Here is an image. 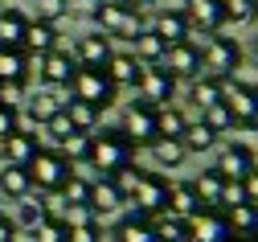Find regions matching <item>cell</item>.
<instances>
[{
  "instance_id": "cell-26",
  "label": "cell",
  "mask_w": 258,
  "mask_h": 242,
  "mask_svg": "<svg viewBox=\"0 0 258 242\" xmlns=\"http://www.w3.org/2000/svg\"><path fill=\"white\" fill-rule=\"evenodd\" d=\"M221 78H213V74H197L188 82V103L197 111H205V107H213V103H221Z\"/></svg>"
},
{
  "instance_id": "cell-36",
  "label": "cell",
  "mask_w": 258,
  "mask_h": 242,
  "mask_svg": "<svg viewBox=\"0 0 258 242\" xmlns=\"http://www.w3.org/2000/svg\"><path fill=\"white\" fill-rule=\"evenodd\" d=\"M66 230H70V222L66 218H41L33 230H29V238H33V242H66Z\"/></svg>"
},
{
  "instance_id": "cell-2",
  "label": "cell",
  "mask_w": 258,
  "mask_h": 242,
  "mask_svg": "<svg viewBox=\"0 0 258 242\" xmlns=\"http://www.w3.org/2000/svg\"><path fill=\"white\" fill-rule=\"evenodd\" d=\"M90 17H94V25H99V33H107L111 41H115V37H123V41H136L140 33H144V25H140V13L123 9L119 0H94Z\"/></svg>"
},
{
  "instance_id": "cell-30",
  "label": "cell",
  "mask_w": 258,
  "mask_h": 242,
  "mask_svg": "<svg viewBox=\"0 0 258 242\" xmlns=\"http://www.w3.org/2000/svg\"><path fill=\"white\" fill-rule=\"evenodd\" d=\"M184 127H188V115L180 107H172V103L156 111V135H160V140H180Z\"/></svg>"
},
{
  "instance_id": "cell-42",
  "label": "cell",
  "mask_w": 258,
  "mask_h": 242,
  "mask_svg": "<svg viewBox=\"0 0 258 242\" xmlns=\"http://www.w3.org/2000/svg\"><path fill=\"white\" fill-rule=\"evenodd\" d=\"M66 242H103V226L94 218H78V222H70Z\"/></svg>"
},
{
  "instance_id": "cell-23",
  "label": "cell",
  "mask_w": 258,
  "mask_h": 242,
  "mask_svg": "<svg viewBox=\"0 0 258 242\" xmlns=\"http://www.w3.org/2000/svg\"><path fill=\"white\" fill-rule=\"evenodd\" d=\"M0 193H5L9 201H25L29 193H33L29 168H21V164H5V168H0Z\"/></svg>"
},
{
  "instance_id": "cell-39",
  "label": "cell",
  "mask_w": 258,
  "mask_h": 242,
  "mask_svg": "<svg viewBox=\"0 0 258 242\" xmlns=\"http://www.w3.org/2000/svg\"><path fill=\"white\" fill-rule=\"evenodd\" d=\"M41 218H49V205H45L41 197H37V201H33V197H25V201H21V214H17L13 222H17V230H21V226H25V230H33Z\"/></svg>"
},
{
  "instance_id": "cell-6",
  "label": "cell",
  "mask_w": 258,
  "mask_h": 242,
  "mask_svg": "<svg viewBox=\"0 0 258 242\" xmlns=\"http://www.w3.org/2000/svg\"><path fill=\"white\" fill-rule=\"evenodd\" d=\"M136 205V214H144V218H160L168 210V181L160 177V172H148L144 168V177H140V185H136V193L127 197Z\"/></svg>"
},
{
  "instance_id": "cell-43",
  "label": "cell",
  "mask_w": 258,
  "mask_h": 242,
  "mask_svg": "<svg viewBox=\"0 0 258 242\" xmlns=\"http://www.w3.org/2000/svg\"><path fill=\"white\" fill-rule=\"evenodd\" d=\"M33 21H41V25H57L61 17H66L70 13V5H66V0H33Z\"/></svg>"
},
{
  "instance_id": "cell-24",
  "label": "cell",
  "mask_w": 258,
  "mask_h": 242,
  "mask_svg": "<svg viewBox=\"0 0 258 242\" xmlns=\"http://www.w3.org/2000/svg\"><path fill=\"white\" fill-rule=\"evenodd\" d=\"M25 115H29V123H33V127H45L57 111H61V103H57V94L45 86L41 94H33V99H25V107H21Z\"/></svg>"
},
{
  "instance_id": "cell-1",
  "label": "cell",
  "mask_w": 258,
  "mask_h": 242,
  "mask_svg": "<svg viewBox=\"0 0 258 242\" xmlns=\"http://www.w3.org/2000/svg\"><path fill=\"white\" fill-rule=\"evenodd\" d=\"M82 160L90 168H99L103 177H119V172L136 160V148L127 144V135L119 127H103V131H90L86 135V152Z\"/></svg>"
},
{
  "instance_id": "cell-16",
  "label": "cell",
  "mask_w": 258,
  "mask_h": 242,
  "mask_svg": "<svg viewBox=\"0 0 258 242\" xmlns=\"http://www.w3.org/2000/svg\"><path fill=\"white\" fill-rule=\"evenodd\" d=\"M152 33L164 45H176L184 37H192V29H188V17L184 9H156V21H152Z\"/></svg>"
},
{
  "instance_id": "cell-44",
  "label": "cell",
  "mask_w": 258,
  "mask_h": 242,
  "mask_svg": "<svg viewBox=\"0 0 258 242\" xmlns=\"http://www.w3.org/2000/svg\"><path fill=\"white\" fill-rule=\"evenodd\" d=\"M246 201V189H242V181H225L221 185V197H217V210L225 214V210H234V205H242Z\"/></svg>"
},
{
  "instance_id": "cell-25",
  "label": "cell",
  "mask_w": 258,
  "mask_h": 242,
  "mask_svg": "<svg viewBox=\"0 0 258 242\" xmlns=\"http://www.w3.org/2000/svg\"><path fill=\"white\" fill-rule=\"evenodd\" d=\"M111 242H156V234H152V218H144V214H127V218L111 230Z\"/></svg>"
},
{
  "instance_id": "cell-20",
  "label": "cell",
  "mask_w": 258,
  "mask_h": 242,
  "mask_svg": "<svg viewBox=\"0 0 258 242\" xmlns=\"http://www.w3.org/2000/svg\"><path fill=\"white\" fill-rule=\"evenodd\" d=\"M197 210H205L201 205V197H197V189H192V181H176V185H168V210L164 214H172V218H192Z\"/></svg>"
},
{
  "instance_id": "cell-47",
  "label": "cell",
  "mask_w": 258,
  "mask_h": 242,
  "mask_svg": "<svg viewBox=\"0 0 258 242\" xmlns=\"http://www.w3.org/2000/svg\"><path fill=\"white\" fill-rule=\"evenodd\" d=\"M0 242H17V222L9 214H0Z\"/></svg>"
},
{
  "instance_id": "cell-19",
  "label": "cell",
  "mask_w": 258,
  "mask_h": 242,
  "mask_svg": "<svg viewBox=\"0 0 258 242\" xmlns=\"http://www.w3.org/2000/svg\"><path fill=\"white\" fill-rule=\"evenodd\" d=\"M123 205V193L115 189V181L111 177H103V181H94L90 185V197H86V210H90V218H107V214H115Z\"/></svg>"
},
{
  "instance_id": "cell-41",
  "label": "cell",
  "mask_w": 258,
  "mask_h": 242,
  "mask_svg": "<svg viewBox=\"0 0 258 242\" xmlns=\"http://www.w3.org/2000/svg\"><path fill=\"white\" fill-rule=\"evenodd\" d=\"M225 21L254 25V21H258V0H225Z\"/></svg>"
},
{
  "instance_id": "cell-8",
  "label": "cell",
  "mask_w": 258,
  "mask_h": 242,
  "mask_svg": "<svg viewBox=\"0 0 258 242\" xmlns=\"http://www.w3.org/2000/svg\"><path fill=\"white\" fill-rule=\"evenodd\" d=\"M136 90H140V103H148L152 111H160V107H168V103H172V94H176V78L164 70V66H144V74H140Z\"/></svg>"
},
{
  "instance_id": "cell-37",
  "label": "cell",
  "mask_w": 258,
  "mask_h": 242,
  "mask_svg": "<svg viewBox=\"0 0 258 242\" xmlns=\"http://www.w3.org/2000/svg\"><path fill=\"white\" fill-rule=\"evenodd\" d=\"M61 193V201L70 205V210H86V197H90V181H82L78 172H70V181L57 189Z\"/></svg>"
},
{
  "instance_id": "cell-3",
  "label": "cell",
  "mask_w": 258,
  "mask_h": 242,
  "mask_svg": "<svg viewBox=\"0 0 258 242\" xmlns=\"http://www.w3.org/2000/svg\"><path fill=\"white\" fill-rule=\"evenodd\" d=\"M70 94L74 99H82V103H90V107L94 111H107L111 107V103H115V82L107 78V70H90V66H78V70H74V78H70Z\"/></svg>"
},
{
  "instance_id": "cell-48",
  "label": "cell",
  "mask_w": 258,
  "mask_h": 242,
  "mask_svg": "<svg viewBox=\"0 0 258 242\" xmlns=\"http://www.w3.org/2000/svg\"><path fill=\"white\" fill-rule=\"evenodd\" d=\"M119 5H123V9H132V13H144V9L156 5V0H119Z\"/></svg>"
},
{
  "instance_id": "cell-35",
  "label": "cell",
  "mask_w": 258,
  "mask_h": 242,
  "mask_svg": "<svg viewBox=\"0 0 258 242\" xmlns=\"http://www.w3.org/2000/svg\"><path fill=\"white\" fill-rule=\"evenodd\" d=\"M180 144H184V152H209V148L217 144V135H213L205 123H192V119H188V127H184V135H180Z\"/></svg>"
},
{
  "instance_id": "cell-5",
  "label": "cell",
  "mask_w": 258,
  "mask_h": 242,
  "mask_svg": "<svg viewBox=\"0 0 258 242\" xmlns=\"http://www.w3.org/2000/svg\"><path fill=\"white\" fill-rule=\"evenodd\" d=\"M201 66H205V74L213 78H234V70L242 66V45L234 37H221V33H213V37H205L201 45Z\"/></svg>"
},
{
  "instance_id": "cell-21",
  "label": "cell",
  "mask_w": 258,
  "mask_h": 242,
  "mask_svg": "<svg viewBox=\"0 0 258 242\" xmlns=\"http://www.w3.org/2000/svg\"><path fill=\"white\" fill-rule=\"evenodd\" d=\"M29 74H33V58H25L21 50H0V82L29 86Z\"/></svg>"
},
{
  "instance_id": "cell-49",
  "label": "cell",
  "mask_w": 258,
  "mask_h": 242,
  "mask_svg": "<svg viewBox=\"0 0 258 242\" xmlns=\"http://www.w3.org/2000/svg\"><path fill=\"white\" fill-rule=\"evenodd\" d=\"M230 242H258V234H242V238H230Z\"/></svg>"
},
{
  "instance_id": "cell-33",
  "label": "cell",
  "mask_w": 258,
  "mask_h": 242,
  "mask_svg": "<svg viewBox=\"0 0 258 242\" xmlns=\"http://www.w3.org/2000/svg\"><path fill=\"white\" fill-rule=\"evenodd\" d=\"M152 156H156L160 168H180V164L188 160V152H184L180 140H156V144H152Z\"/></svg>"
},
{
  "instance_id": "cell-15",
  "label": "cell",
  "mask_w": 258,
  "mask_h": 242,
  "mask_svg": "<svg viewBox=\"0 0 258 242\" xmlns=\"http://www.w3.org/2000/svg\"><path fill=\"white\" fill-rule=\"evenodd\" d=\"M37 152H41V144H37V135L29 131V127H17L13 135H5V140H0V156H5V164L29 168V160H33Z\"/></svg>"
},
{
  "instance_id": "cell-11",
  "label": "cell",
  "mask_w": 258,
  "mask_h": 242,
  "mask_svg": "<svg viewBox=\"0 0 258 242\" xmlns=\"http://www.w3.org/2000/svg\"><path fill=\"white\" fill-rule=\"evenodd\" d=\"M33 66H37V78L49 86V90H57V86H70V78H74V70H78V62H74V54L70 50H49L45 58H33Z\"/></svg>"
},
{
  "instance_id": "cell-29",
  "label": "cell",
  "mask_w": 258,
  "mask_h": 242,
  "mask_svg": "<svg viewBox=\"0 0 258 242\" xmlns=\"http://www.w3.org/2000/svg\"><path fill=\"white\" fill-rule=\"evenodd\" d=\"M225 226H230V238L258 234V205L242 201V205H234V210H225Z\"/></svg>"
},
{
  "instance_id": "cell-14",
  "label": "cell",
  "mask_w": 258,
  "mask_h": 242,
  "mask_svg": "<svg viewBox=\"0 0 258 242\" xmlns=\"http://www.w3.org/2000/svg\"><path fill=\"white\" fill-rule=\"evenodd\" d=\"M250 168H254V152L246 144H225L217 152V164H213V172H217L221 181H242Z\"/></svg>"
},
{
  "instance_id": "cell-18",
  "label": "cell",
  "mask_w": 258,
  "mask_h": 242,
  "mask_svg": "<svg viewBox=\"0 0 258 242\" xmlns=\"http://www.w3.org/2000/svg\"><path fill=\"white\" fill-rule=\"evenodd\" d=\"M49 50H57V29H53V25H41V21L29 17L25 37H21V54H25V58H45Z\"/></svg>"
},
{
  "instance_id": "cell-32",
  "label": "cell",
  "mask_w": 258,
  "mask_h": 242,
  "mask_svg": "<svg viewBox=\"0 0 258 242\" xmlns=\"http://www.w3.org/2000/svg\"><path fill=\"white\" fill-rule=\"evenodd\" d=\"M152 234H156V242H188V222L160 214V218H152Z\"/></svg>"
},
{
  "instance_id": "cell-7",
  "label": "cell",
  "mask_w": 258,
  "mask_h": 242,
  "mask_svg": "<svg viewBox=\"0 0 258 242\" xmlns=\"http://www.w3.org/2000/svg\"><path fill=\"white\" fill-rule=\"evenodd\" d=\"M221 103L230 107L234 123H258V86L254 82H238V78H225L221 86Z\"/></svg>"
},
{
  "instance_id": "cell-45",
  "label": "cell",
  "mask_w": 258,
  "mask_h": 242,
  "mask_svg": "<svg viewBox=\"0 0 258 242\" xmlns=\"http://www.w3.org/2000/svg\"><path fill=\"white\" fill-rule=\"evenodd\" d=\"M21 127V111H13V107H5V103H0V140H5V135H13Z\"/></svg>"
},
{
  "instance_id": "cell-13",
  "label": "cell",
  "mask_w": 258,
  "mask_h": 242,
  "mask_svg": "<svg viewBox=\"0 0 258 242\" xmlns=\"http://www.w3.org/2000/svg\"><path fill=\"white\" fill-rule=\"evenodd\" d=\"M188 242H230L225 214L221 210H197L188 218Z\"/></svg>"
},
{
  "instance_id": "cell-28",
  "label": "cell",
  "mask_w": 258,
  "mask_h": 242,
  "mask_svg": "<svg viewBox=\"0 0 258 242\" xmlns=\"http://www.w3.org/2000/svg\"><path fill=\"white\" fill-rule=\"evenodd\" d=\"M61 111H66V119L74 123V131H78V135L99 131V111H94L90 103H82V99H74V94H70V103H61Z\"/></svg>"
},
{
  "instance_id": "cell-22",
  "label": "cell",
  "mask_w": 258,
  "mask_h": 242,
  "mask_svg": "<svg viewBox=\"0 0 258 242\" xmlns=\"http://www.w3.org/2000/svg\"><path fill=\"white\" fill-rule=\"evenodd\" d=\"M103 70H107V78H111L115 90H119V86H136L140 74H144V66L136 62V54H111V62L103 66Z\"/></svg>"
},
{
  "instance_id": "cell-50",
  "label": "cell",
  "mask_w": 258,
  "mask_h": 242,
  "mask_svg": "<svg viewBox=\"0 0 258 242\" xmlns=\"http://www.w3.org/2000/svg\"><path fill=\"white\" fill-rule=\"evenodd\" d=\"M254 54H258V37H254Z\"/></svg>"
},
{
  "instance_id": "cell-9",
  "label": "cell",
  "mask_w": 258,
  "mask_h": 242,
  "mask_svg": "<svg viewBox=\"0 0 258 242\" xmlns=\"http://www.w3.org/2000/svg\"><path fill=\"white\" fill-rule=\"evenodd\" d=\"M119 131L127 135L132 148H152L160 140V135H156V111L148 107V103H132V107L123 111V127Z\"/></svg>"
},
{
  "instance_id": "cell-4",
  "label": "cell",
  "mask_w": 258,
  "mask_h": 242,
  "mask_svg": "<svg viewBox=\"0 0 258 242\" xmlns=\"http://www.w3.org/2000/svg\"><path fill=\"white\" fill-rule=\"evenodd\" d=\"M70 156H61L57 148H41L33 160H29V181L33 189H45V193H57L61 185L70 181Z\"/></svg>"
},
{
  "instance_id": "cell-40",
  "label": "cell",
  "mask_w": 258,
  "mask_h": 242,
  "mask_svg": "<svg viewBox=\"0 0 258 242\" xmlns=\"http://www.w3.org/2000/svg\"><path fill=\"white\" fill-rule=\"evenodd\" d=\"M45 135H49V140L57 144V152H61V148H66V144L74 140V135H78V131H74V123L66 119V111H57V115H53V119L45 123Z\"/></svg>"
},
{
  "instance_id": "cell-12",
  "label": "cell",
  "mask_w": 258,
  "mask_h": 242,
  "mask_svg": "<svg viewBox=\"0 0 258 242\" xmlns=\"http://www.w3.org/2000/svg\"><path fill=\"white\" fill-rule=\"evenodd\" d=\"M188 29H197L201 37H213L225 25V0H184Z\"/></svg>"
},
{
  "instance_id": "cell-34",
  "label": "cell",
  "mask_w": 258,
  "mask_h": 242,
  "mask_svg": "<svg viewBox=\"0 0 258 242\" xmlns=\"http://www.w3.org/2000/svg\"><path fill=\"white\" fill-rule=\"evenodd\" d=\"M221 185H225V181L217 177L213 168H205L201 177L192 181V189H197V197H201V205H205V210H217V197H221Z\"/></svg>"
},
{
  "instance_id": "cell-31",
  "label": "cell",
  "mask_w": 258,
  "mask_h": 242,
  "mask_svg": "<svg viewBox=\"0 0 258 242\" xmlns=\"http://www.w3.org/2000/svg\"><path fill=\"white\" fill-rule=\"evenodd\" d=\"M132 45H136L132 54H136V62H140V66H160V62H164V54H168V45L160 41L152 29H144V33H140V37H136Z\"/></svg>"
},
{
  "instance_id": "cell-17",
  "label": "cell",
  "mask_w": 258,
  "mask_h": 242,
  "mask_svg": "<svg viewBox=\"0 0 258 242\" xmlns=\"http://www.w3.org/2000/svg\"><path fill=\"white\" fill-rule=\"evenodd\" d=\"M111 37L107 33H86V37L74 45V62L78 66H90V70H103V66L111 62Z\"/></svg>"
},
{
  "instance_id": "cell-10",
  "label": "cell",
  "mask_w": 258,
  "mask_h": 242,
  "mask_svg": "<svg viewBox=\"0 0 258 242\" xmlns=\"http://www.w3.org/2000/svg\"><path fill=\"white\" fill-rule=\"evenodd\" d=\"M164 70L172 74V78H197V74H205V66H201V41H192V37H184V41H176V45H168V54H164Z\"/></svg>"
},
{
  "instance_id": "cell-46",
  "label": "cell",
  "mask_w": 258,
  "mask_h": 242,
  "mask_svg": "<svg viewBox=\"0 0 258 242\" xmlns=\"http://www.w3.org/2000/svg\"><path fill=\"white\" fill-rule=\"evenodd\" d=\"M242 189H246V201H250V205H258V164L242 177Z\"/></svg>"
},
{
  "instance_id": "cell-38",
  "label": "cell",
  "mask_w": 258,
  "mask_h": 242,
  "mask_svg": "<svg viewBox=\"0 0 258 242\" xmlns=\"http://www.w3.org/2000/svg\"><path fill=\"white\" fill-rule=\"evenodd\" d=\"M201 123H205L213 135L234 131V115H230V107H225V103H213V107H205V111H201Z\"/></svg>"
},
{
  "instance_id": "cell-27",
  "label": "cell",
  "mask_w": 258,
  "mask_h": 242,
  "mask_svg": "<svg viewBox=\"0 0 258 242\" xmlns=\"http://www.w3.org/2000/svg\"><path fill=\"white\" fill-rule=\"evenodd\" d=\"M29 17L21 9H0V50H21Z\"/></svg>"
}]
</instances>
